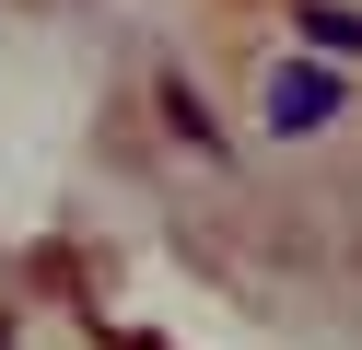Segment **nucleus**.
I'll return each instance as SVG.
<instances>
[{
    "label": "nucleus",
    "mask_w": 362,
    "mask_h": 350,
    "mask_svg": "<svg viewBox=\"0 0 362 350\" xmlns=\"http://www.w3.org/2000/svg\"><path fill=\"white\" fill-rule=\"evenodd\" d=\"M339 105H351V82H339V59H292L281 82H269V129H281V140H315V129H327Z\"/></svg>",
    "instance_id": "nucleus-1"
},
{
    "label": "nucleus",
    "mask_w": 362,
    "mask_h": 350,
    "mask_svg": "<svg viewBox=\"0 0 362 350\" xmlns=\"http://www.w3.org/2000/svg\"><path fill=\"white\" fill-rule=\"evenodd\" d=\"M304 47H315V59H362V12L315 0V12H304Z\"/></svg>",
    "instance_id": "nucleus-2"
},
{
    "label": "nucleus",
    "mask_w": 362,
    "mask_h": 350,
    "mask_svg": "<svg viewBox=\"0 0 362 350\" xmlns=\"http://www.w3.org/2000/svg\"><path fill=\"white\" fill-rule=\"evenodd\" d=\"M0 350H12V327H0Z\"/></svg>",
    "instance_id": "nucleus-3"
}]
</instances>
